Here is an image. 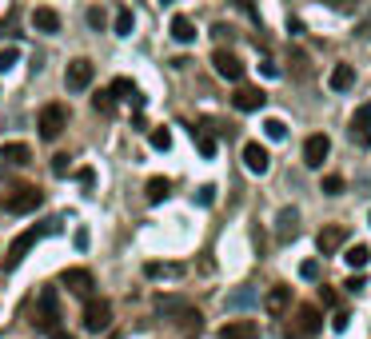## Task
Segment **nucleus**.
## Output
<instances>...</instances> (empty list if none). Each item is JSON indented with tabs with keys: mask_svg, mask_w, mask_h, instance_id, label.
<instances>
[{
	"mask_svg": "<svg viewBox=\"0 0 371 339\" xmlns=\"http://www.w3.org/2000/svg\"><path fill=\"white\" fill-rule=\"evenodd\" d=\"M287 303H292V288H287V284H276L272 292L264 295V307H268L272 316H279V312H283Z\"/></svg>",
	"mask_w": 371,
	"mask_h": 339,
	"instance_id": "nucleus-20",
	"label": "nucleus"
},
{
	"mask_svg": "<svg viewBox=\"0 0 371 339\" xmlns=\"http://www.w3.org/2000/svg\"><path fill=\"white\" fill-rule=\"evenodd\" d=\"M96 80V64L88 60V56H76V60H68V72H64V84H68L72 92H84L88 84Z\"/></svg>",
	"mask_w": 371,
	"mask_h": 339,
	"instance_id": "nucleus-5",
	"label": "nucleus"
},
{
	"mask_svg": "<svg viewBox=\"0 0 371 339\" xmlns=\"http://www.w3.org/2000/svg\"><path fill=\"white\" fill-rule=\"evenodd\" d=\"M68 172H72V156L56 152V156H52V176H68Z\"/></svg>",
	"mask_w": 371,
	"mask_h": 339,
	"instance_id": "nucleus-35",
	"label": "nucleus"
},
{
	"mask_svg": "<svg viewBox=\"0 0 371 339\" xmlns=\"http://www.w3.org/2000/svg\"><path fill=\"white\" fill-rule=\"evenodd\" d=\"M112 96H116V100H132L136 108H144V96L136 92V84H132L128 76H120V80H112Z\"/></svg>",
	"mask_w": 371,
	"mask_h": 339,
	"instance_id": "nucleus-22",
	"label": "nucleus"
},
{
	"mask_svg": "<svg viewBox=\"0 0 371 339\" xmlns=\"http://www.w3.org/2000/svg\"><path fill=\"white\" fill-rule=\"evenodd\" d=\"M196 200H200V203H212V200H216V188H200V192H196Z\"/></svg>",
	"mask_w": 371,
	"mask_h": 339,
	"instance_id": "nucleus-43",
	"label": "nucleus"
},
{
	"mask_svg": "<svg viewBox=\"0 0 371 339\" xmlns=\"http://www.w3.org/2000/svg\"><path fill=\"white\" fill-rule=\"evenodd\" d=\"M60 284H64L72 295H92V288H96V279H92V271L88 268H64Z\"/></svg>",
	"mask_w": 371,
	"mask_h": 339,
	"instance_id": "nucleus-11",
	"label": "nucleus"
},
{
	"mask_svg": "<svg viewBox=\"0 0 371 339\" xmlns=\"http://www.w3.org/2000/svg\"><path fill=\"white\" fill-rule=\"evenodd\" d=\"M300 236V208H283L276 216V240L279 244H292Z\"/></svg>",
	"mask_w": 371,
	"mask_h": 339,
	"instance_id": "nucleus-12",
	"label": "nucleus"
},
{
	"mask_svg": "<svg viewBox=\"0 0 371 339\" xmlns=\"http://www.w3.org/2000/svg\"><path fill=\"white\" fill-rule=\"evenodd\" d=\"M112 327V303L108 299H88L84 307V331H108Z\"/></svg>",
	"mask_w": 371,
	"mask_h": 339,
	"instance_id": "nucleus-7",
	"label": "nucleus"
},
{
	"mask_svg": "<svg viewBox=\"0 0 371 339\" xmlns=\"http://www.w3.org/2000/svg\"><path fill=\"white\" fill-rule=\"evenodd\" d=\"M0 160H4V164H16V168H24V164H32V148H28V144H21V140H16V144H4V148H0Z\"/></svg>",
	"mask_w": 371,
	"mask_h": 339,
	"instance_id": "nucleus-19",
	"label": "nucleus"
},
{
	"mask_svg": "<svg viewBox=\"0 0 371 339\" xmlns=\"http://www.w3.org/2000/svg\"><path fill=\"white\" fill-rule=\"evenodd\" d=\"M168 192H172V184L164 180V176H152V180H148V188H144L148 203H160V200H168Z\"/></svg>",
	"mask_w": 371,
	"mask_h": 339,
	"instance_id": "nucleus-24",
	"label": "nucleus"
},
{
	"mask_svg": "<svg viewBox=\"0 0 371 339\" xmlns=\"http://www.w3.org/2000/svg\"><path fill=\"white\" fill-rule=\"evenodd\" d=\"M32 28H36V32H48V36L60 32V12H56V8H36V12H32Z\"/></svg>",
	"mask_w": 371,
	"mask_h": 339,
	"instance_id": "nucleus-17",
	"label": "nucleus"
},
{
	"mask_svg": "<svg viewBox=\"0 0 371 339\" xmlns=\"http://www.w3.org/2000/svg\"><path fill=\"white\" fill-rule=\"evenodd\" d=\"M88 24H92V28H104V12H100V8H88Z\"/></svg>",
	"mask_w": 371,
	"mask_h": 339,
	"instance_id": "nucleus-42",
	"label": "nucleus"
},
{
	"mask_svg": "<svg viewBox=\"0 0 371 339\" xmlns=\"http://www.w3.org/2000/svg\"><path fill=\"white\" fill-rule=\"evenodd\" d=\"M144 275H148V279H172V275H184V268H180V264H148Z\"/></svg>",
	"mask_w": 371,
	"mask_h": 339,
	"instance_id": "nucleus-26",
	"label": "nucleus"
},
{
	"mask_svg": "<svg viewBox=\"0 0 371 339\" xmlns=\"http://www.w3.org/2000/svg\"><path fill=\"white\" fill-rule=\"evenodd\" d=\"M348 323H351V312L348 307H340V312L331 316V331H348Z\"/></svg>",
	"mask_w": 371,
	"mask_h": 339,
	"instance_id": "nucleus-36",
	"label": "nucleus"
},
{
	"mask_svg": "<svg viewBox=\"0 0 371 339\" xmlns=\"http://www.w3.org/2000/svg\"><path fill=\"white\" fill-rule=\"evenodd\" d=\"M327 152H331V136H327V132H311V136H307V144H303V164H307V168H324Z\"/></svg>",
	"mask_w": 371,
	"mask_h": 339,
	"instance_id": "nucleus-8",
	"label": "nucleus"
},
{
	"mask_svg": "<svg viewBox=\"0 0 371 339\" xmlns=\"http://www.w3.org/2000/svg\"><path fill=\"white\" fill-rule=\"evenodd\" d=\"M160 4H172V0H160Z\"/></svg>",
	"mask_w": 371,
	"mask_h": 339,
	"instance_id": "nucleus-49",
	"label": "nucleus"
},
{
	"mask_svg": "<svg viewBox=\"0 0 371 339\" xmlns=\"http://www.w3.org/2000/svg\"><path fill=\"white\" fill-rule=\"evenodd\" d=\"M355 36H359V40H371V16H363V21L355 24Z\"/></svg>",
	"mask_w": 371,
	"mask_h": 339,
	"instance_id": "nucleus-39",
	"label": "nucleus"
},
{
	"mask_svg": "<svg viewBox=\"0 0 371 339\" xmlns=\"http://www.w3.org/2000/svg\"><path fill=\"white\" fill-rule=\"evenodd\" d=\"M56 319H60L56 292L44 288V292H40V303H36V319H32V327H36V331H52V327H56Z\"/></svg>",
	"mask_w": 371,
	"mask_h": 339,
	"instance_id": "nucleus-6",
	"label": "nucleus"
},
{
	"mask_svg": "<svg viewBox=\"0 0 371 339\" xmlns=\"http://www.w3.org/2000/svg\"><path fill=\"white\" fill-rule=\"evenodd\" d=\"M259 72L272 80V76H279V64H276V60H264V64H259Z\"/></svg>",
	"mask_w": 371,
	"mask_h": 339,
	"instance_id": "nucleus-41",
	"label": "nucleus"
},
{
	"mask_svg": "<svg viewBox=\"0 0 371 339\" xmlns=\"http://www.w3.org/2000/svg\"><path fill=\"white\" fill-rule=\"evenodd\" d=\"M252 303H255V292H252V288H240V292L228 295V307H232V312H240V307H252Z\"/></svg>",
	"mask_w": 371,
	"mask_h": 339,
	"instance_id": "nucleus-30",
	"label": "nucleus"
},
{
	"mask_svg": "<svg viewBox=\"0 0 371 339\" xmlns=\"http://www.w3.org/2000/svg\"><path fill=\"white\" fill-rule=\"evenodd\" d=\"M268 164H272V156H268V148H264V144H244V168H248V172L264 176V172H268Z\"/></svg>",
	"mask_w": 371,
	"mask_h": 339,
	"instance_id": "nucleus-15",
	"label": "nucleus"
},
{
	"mask_svg": "<svg viewBox=\"0 0 371 339\" xmlns=\"http://www.w3.org/2000/svg\"><path fill=\"white\" fill-rule=\"evenodd\" d=\"M232 4H235V8H244L252 21H259V8H255V0H232Z\"/></svg>",
	"mask_w": 371,
	"mask_h": 339,
	"instance_id": "nucleus-38",
	"label": "nucleus"
},
{
	"mask_svg": "<svg viewBox=\"0 0 371 339\" xmlns=\"http://www.w3.org/2000/svg\"><path fill=\"white\" fill-rule=\"evenodd\" d=\"M264 136H268V140H276V144H283V140H287V124L272 116V120H264Z\"/></svg>",
	"mask_w": 371,
	"mask_h": 339,
	"instance_id": "nucleus-29",
	"label": "nucleus"
},
{
	"mask_svg": "<svg viewBox=\"0 0 371 339\" xmlns=\"http://www.w3.org/2000/svg\"><path fill=\"white\" fill-rule=\"evenodd\" d=\"M320 188H324V196H340V192H344V176H335V172H327V176H324V184H320Z\"/></svg>",
	"mask_w": 371,
	"mask_h": 339,
	"instance_id": "nucleus-33",
	"label": "nucleus"
},
{
	"mask_svg": "<svg viewBox=\"0 0 371 339\" xmlns=\"http://www.w3.org/2000/svg\"><path fill=\"white\" fill-rule=\"evenodd\" d=\"M355 84V68L351 64H335L331 68V76H327V88L331 92H348Z\"/></svg>",
	"mask_w": 371,
	"mask_h": 339,
	"instance_id": "nucleus-18",
	"label": "nucleus"
},
{
	"mask_svg": "<svg viewBox=\"0 0 371 339\" xmlns=\"http://www.w3.org/2000/svg\"><path fill=\"white\" fill-rule=\"evenodd\" d=\"M48 339H72V336L64 331V327H52V331H48Z\"/></svg>",
	"mask_w": 371,
	"mask_h": 339,
	"instance_id": "nucleus-46",
	"label": "nucleus"
},
{
	"mask_svg": "<svg viewBox=\"0 0 371 339\" xmlns=\"http://www.w3.org/2000/svg\"><path fill=\"white\" fill-rule=\"evenodd\" d=\"M76 180L84 184V188H92V184H96V172H92V168H80V172H76Z\"/></svg>",
	"mask_w": 371,
	"mask_h": 339,
	"instance_id": "nucleus-40",
	"label": "nucleus"
},
{
	"mask_svg": "<svg viewBox=\"0 0 371 339\" xmlns=\"http://www.w3.org/2000/svg\"><path fill=\"white\" fill-rule=\"evenodd\" d=\"M351 140H355L359 148H368L371 144V100L368 104H359L355 116H351Z\"/></svg>",
	"mask_w": 371,
	"mask_h": 339,
	"instance_id": "nucleus-13",
	"label": "nucleus"
},
{
	"mask_svg": "<svg viewBox=\"0 0 371 339\" xmlns=\"http://www.w3.org/2000/svg\"><path fill=\"white\" fill-rule=\"evenodd\" d=\"M212 68L224 76V80H244V60L235 56V52H228V48H220V52H212Z\"/></svg>",
	"mask_w": 371,
	"mask_h": 339,
	"instance_id": "nucleus-9",
	"label": "nucleus"
},
{
	"mask_svg": "<svg viewBox=\"0 0 371 339\" xmlns=\"http://www.w3.org/2000/svg\"><path fill=\"white\" fill-rule=\"evenodd\" d=\"M48 231H56V220H52V224H40V227H24L21 236L8 244V251H4V268H16L24 255H28V251H32L36 244H40V240H44Z\"/></svg>",
	"mask_w": 371,
	"mask_h": 339,
	"instance_id": "nucleus-1",
	"label": "nucleus"
},
{
	"mask_svg": "<svg viewBox=\"0 0 371 339\" xmlns=\"http://www.w3.org/2000/svg\"><path fill=\"white\" fill-rule=\"evenodd\" d=\"M344 260H348V268H355V271H363L371 264V251L363 248V244H351L348 251H344Z\"/></svg>",
	"mask_w": 371,
	"mask_h": 339,
	"instance_id": "nucleus-25",
	"label": "nucleus"
},
{
	"mask_svg": "<svg viewBox=\"0 0 371 339\" xmlns=\"http://www.w3.org/2000/svg\"><path fill=\"white\" fill-rule=\"evenodd\" d=\"M76 248H80V251L88 248V227H80V231H76Z\"/></svg>",
	"mask_w": 371,
	"mask_h": 339,
	"instance_id": "nucleus-45",
	"label": "nucleus"
},
{
	"mask_svg": "<svg viewBox=\"0 0 371 339\" xmlns=\"http://www.w3.org/2000/svg\"><path fill=\"white\" fill-rule=\"evenodd\" d=\"M148 140H152V148H156V152H168V148H172V132H168V128H152Z\"/></svg>",
	"mask_w": 371,
	"mask_h": 339,
	"instance_id": "nucleus-32",
	"label": "nucleus"
},
{
	"mask_svg": "<svg viewBox=\"0 0 371 339\" xmlns=\"http://www.w3.org/2000/svg\"><path fill=\"white\" fill-rule=\"evenodd\" d=\"M21 60V48L16 45H8V48H0V72H8V68Z\"/></svg>",
	"mask_w": 371,
	"mask_h": 339,
	"instance_id": "nucleus-34",
	"label": "nucleus"
},
{
	"mask_svg": "<svg viewBox=\"0 0 371 339\" xmlns=\"http://www.w3.org/2000/svg\"><path fill=\"white\" fill-rule=\"evenodd\" d=\"M268 104V96H264V88H252V84H240L232 96V108L235 112H259Z\"/></svg>",
	"mask_w": 371,
	"mask_h": 339,
	"instance_id": "nucleus-10",
	"label": "nucleus"
},
{
	"mask_svg": "<svg viewBox=\"0 0 371 339\" xmlns=\"http://www.w3.org/2000/svg\"><path fill=\"white\" fill-rule=\"evenodd\" d=\"M132 24H136L132 8H120V12H116V21H112V28H116V36H132Z\"/></svg>",
	"mask_w": 371,
	"mask_h": 339,
	"instance_id": "nucleus-28",
	"label": "nucleus"
},
{
	"mask_svg": "<svg viewBox=\"0 0 371 339\" xmlns=\"http://www.w3.org/2000/svg\"><path fill=\"white\" fill-rule=\"evenodd\" d=\"M40 188H32V184H21L8 200H4V212H12V216H28V212H36L40 208Z\"/></svg>",
	"mask_w": 371,
	"mask_h": 339,
	"instance_id": "nucleus-4",
	"label": "nucleus"
},
{
	"mask_svg": "<svg viewBox=\"0 0 371 339\" xmlns=\"http://www.w3.org/2000/svg\"><path fill=\"white\" fill-rule=\"evenodd\" d=\"M168 32H172V40H176V45H192V40H196V24L188 21V16H172Z\"/></svg>",
	"mask_w": 371,
	"mask_h": 339,
	"instance_id": "nucleus-21",
	"label": "nucleus"
},
{
	"mask_svg": "<svg viewBox=\"0 0 371 339\" xmlns=\"http://www.w3.org/2000/svg\"><path fill=\"white\" fill-rule=\"evenodd\" d=\"M184 307L188 303L180 299V295H160V299H156V312H160V316H180Z\"/></svg>",
	"mask_w": 371,
	"mask_h": 339,
	"instance_id": "nucleus-27",
	"label": "nucleus"
},
{
	"mask_svg": "<svg viewBox=\"0 0 371 339\" xmlns=\"http://www.w3.org/2000/svg\"><path fill=\"white\" fill-rule=\"evenodd\" d=\"M324 4H331V8H348L351 0H324Z\"/></svg>",
	"mask_w": 371,
	"mask_h": 339,
	"instance_id": "nucleus-47",
	"label": "nucleus"
},
{
	"mask_svg": "<svg viewBox=\"0 0 371 339\" xmlns=\"http://www.w3.org/2000/svg\"><path fill=\"white\" fill-rule=\"evenodd\" d=\"M320 271H324V268H320L316 260H303V264H300V275H303V279H320Z\"/></svg>",
	"mask_w": 371,
	"mask_h": 339,
	"instance_id": "nucleus-37",
	"label": "nucleus"
},
{
	"mask_svg": "<svg viewBox=\"0 0 371 339\" xmlns=\"http://www.w3.org/2000/svg\"><path fill=\"white\" fill-rule=\"evenodd\" d=\"M192 136H196V148H200V156H204V160H212V156H216V148H220V144H216V136L208 132V124L192 128Z\"/></svg>",
	"mask_w": 371,
	"mask_h": 339,
	"instance_id": "nucleus-23",
	"label": "nucleus"
},
{
	"mask_svg": "<svg viewBox=\"0 0 371 339\" xmlns=\"http://www.w3.org/2000/svg\"><path fill=\"white\" fill-rule=\"evenodd\" d=\"M36 128H40V140H56V136L68 128V108H64V104H44Z\"/></svg>",
	"mask_w": 371,
	"mask_h": 339,
	"instance_id": "nucleus-3",
	"label": "nucleus"
},
{
	"mask_svg": "<svg viewBox=\"0 0 371 339\" xmlns=\"http://www.w3.org/2000/svg\"><path fill=\"white\" fill-rule=\"evenodd\" d=\"M108 339H120V336H116V331H112V336H108Z\"/></svg>",
	"mask_w": 371,
	"mask_h": 339,
	"instance_id": "nucleus-48",
	"label": "nucleus"
},
{
	"mask_svg": "<svg viewBox=\"0 0 371 339\" xmlns=\"http://www.w3.org/2000/svg\"><path fill=\"white\" fill-rule=\"evenodd\" d=\"M320 327H324L320 307L303 303V307H296V316H292V323H287V339H316L320 336Z\"/></svg>",
	"mask_w": 371,
	"mask_h": 339,
	"instance_id": "nucleus-2",
	"label": "nucleus"
},
{
	"mask_svg": "<svg viewBox=\"0 0 371 339\" xmlns=\"http://www.w3.org/2000/svg\"><path fill=\"white\" fill-rule=\"evenodd\" d=\"M255 336H259V323H252V319H228L220 327V339H255Z\"/></svg>",
	"mask_w": 371,
	"mask_h": 339,
	"instance_id": "nucleus-16",
	"label": "nucleus"
},
{
	"mask_svg": "<svg viewBox=\"0 0 371 339\" xmlns=\"http://www.w3.org/2000/svg\"><path fill=\"white\" fill-rule=\"evenodd\" d=\"M344 288H348V292H363V275H351Z\"/></svg>",
	"mask_w": 371,
	"mask_h": 339,
	"instance_id": "nucleus-44",
	"label": "nucleus"
},
{
	"mask_svg": "<svg viewBox=\"0 0 371 339\" xmlns=\"http://www.w3.org/2000/svg\"><path fill=\"white\" fill-rule=\"evenodd\" d=\"M348 244V227H340V224H327L320 236H316V248L324 251V255H335V251Z\"/></svg>",
	"mask_w": 371,
	"mask_h": 339,
	"instance_id": "nucleus-14",
	"label": "nucleus"
},
{
	"mask_svg": "<svg viewBox=\"0 0 371 339\" xmlns=\"http://www.w3.org/2000/svg\"><path fill=\"white\" fill-rule=\"evenodd\" d=\"M92 108H96V112H104V116H112V108H116V96H112V88H108V92H96V96H92Z\"/></svg>",
	"mask_w": 371,
	"mask_h": 339,
	"instance_id": "nucleus-31",
	"label": "nucleus"
}]
</instances>
